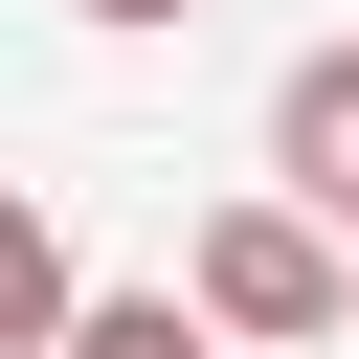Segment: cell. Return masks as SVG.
I'll use <instances>...</instances> for the list:
<instances>
[{"instance_id":"cell-4","label":"cell","mask_w":359,"mask_h":359,"mask_svg":"<svg viewBox=\"0 0 359 359\" xmlns=\"http://www.w3.org/2000/svg\"><path fill=\"white\" fill-rule=\"evenodd\" d=\"M90 22H180V0H90Z\"/></svg>"},{"instance_id":"cell-2","label":"cell","mask_w":359,"mask_h":359,"mask_svg":"<svg viewBox=\"0 0 359 359\" xmlns=\"http://www.w3.org/2000/svg\"><path fill=\"white\" fill-rule=\"evenodd\" d=\"M269 180H292V202L359 247V45H314V67L269 90Z\"/></svg>"},{"instance_id":"cell-1","label":"cell","mask_w":359,"mask_h":359,"mask_svg":"<svg viewBox=\"0 0 359 359\" xmlns=\"http://www.w3.org/2000/svg\"><path fill=\"white\" fill-rule=\"evenodd\" d=\"M180 292H202V337H359V247L314 202H224Z\"/></svg>"},{"instance_id":"cell-3","label":"cell","mask_w":359,"mask_h":359,"mask_svg":"<svg viewBox=\"0 0 359 359\" xmlns=\"http://www.w3.org/2000/svg\"><path fill=\"white\" fill-rule=\"evenodd\" d=\"M67 359H202V292H112V314H90Z\"/></svg>"}]
</instances>
